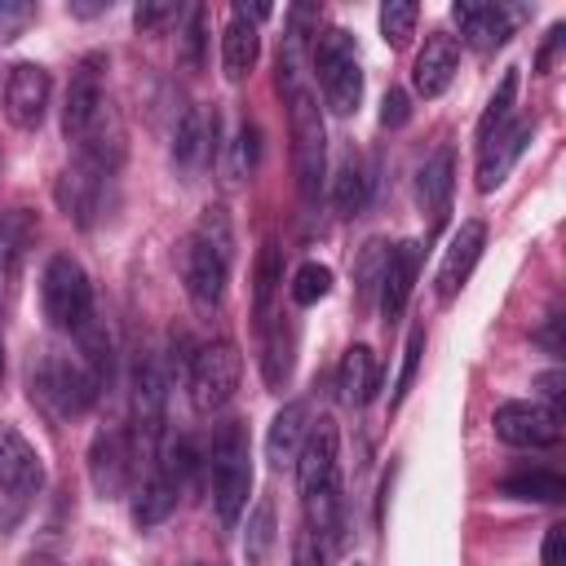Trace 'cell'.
<instances>
[{
    "instance_id": "836d02e7",
    "label": "cell",
    "mask_w": 566,
    "mask_h": 566,
    "mask_svg": "<svg viewBox=\"0 0 566 566\" xmlns=\"http://www.w3.org/2000/svg\"><path fill=\"white\" fill-rule=\"evenodd\" d=\"M203 49H208V13H203V4H190L181 13V31H177V62L186 71H203Z\"/></svg>"
},
{
    "instance_id": "44dd1931",
    "label": "cell",
    "mask_w": 566,
    "mask_h": 566,
    "mask_svg": "<svg viewBox=\"0 0 566 566\" xmlns=\"http://www.w3.org/2000/svg\"><path fill=\"white\" fill-rule=\"evenodd\" d=\"M261 57V31L248 13V4H230V18H226V31H221V75L230 84H239Z\"/></svg>"
},
{
    "instance_id": "5bb4252c",
    "label": "cell",
    "mask_w": 566,
    "mask_h": 566,
    "mask_svg": "<svg viewBox=\"0 0 566 566\" xmlns=\"http://www.w3.org/2000/svg\"><path fill=\"white\" fill-rule=\"evenodd\" d=\"M451 18H455V27H460L464 44H473L478 53H491V49H500V44L513 35V22L522 18V9L455 0V4H451Z\"/></svg>"
},
{
    "instance_id": "bcb514c9",
    "label": "cell",
    "mask_w": 566,
    "mask_h": 566,
    "mask_svg": "<svg viewBox=\"0 0 566 566\" xmlns=\"http://www.w3.org/2000/svg\"><path fill=\"white\" fill-rule=\"evenodd\" d=\"M562 44H566V22H553V27H548V35H544V49L535 53V71H539V75H548V71H553V62H557Z\"/></svg>"
},
{
    "instance_id": "d4e9b609",
    "label": "cell",
    "mask_w": 566,
    "mask_h": 566,
    "mask_svg": "<svg viewBox=\"0 0 566 566\" xmlns=\"http://www.w3.org/2000/svg\"><path fill=\"white\" fill-rule=\"evenodd\" d=\"M181 491H186V482L172 478L164 464H155L150 478H146L142 491H137V500H133V526H137V531H150V526L168 522L172 509H177V500H181Z\"/></svg>"
},
{
    "instance_id": "c3c4849f",
    "label": "cell",
    "mask_w": 566,
    "mask_h": 566,
    "mask_svg": "<svg viewBox=\"0 0 566 566\" xmlns=\"http://www.w3.org/2000/svg\"><path fill=\"white\" fill-rule=\"evenodd\" d=\"M557 327H562V314H548V327L544 332H535V340H544L553 354H562V340H557Z\"/></svg>"
},
{
    "instance_id": "ab89813d",
    "label": "cell",
    "mask_w": 566,
    "mask_h": 566,
    "mask_svg": "<svg viewBox=\"0 0 566 566\" xmlns=\"http://www.w3.org/2000/svg\"><path fill=\"white\" fill-rule=\"evenodd\" d=\"M31 22H35V4L31 0H0V44L18 40Z\"/></svg>"
},
{
    "instance_id": "ee69618b",
    "label": "cell",
    "mask_w": 566,
    "mask_h": 566,
    "mask_svg": "<svg viewBox=\"0 0 566 566\" xmlns=\"http://www.w3.org/2000/svg\"><path fill=\"white\" fill-rule=\"evenodd\" d=\"M18 252H22V239H9L0 230V310L9 301V283H13V270H18Z\"/></svg>"
},
{
    "instance_id": "52a82bcc",
    "label": "cell",
    "mask_w": 566,
    "mask_h": 566,
    "mask_svg": "<svg viewBox=\"0 0 566 566\" xmlns=\"http://www.w3.org/2000/svg\"><path fill=\"white\" fill-rule=\"evenodd\" d=\"M102 115H106V53H88V57H80V66L71 71V84H66V106H62L66 142L80 146Z\"/></svg>"
},
{
    "instance_id": "d590c367",
    "label": "cell",
    "mask_w": 566,
    "mask_h": 566,
    "mask_svg": "<svg viewBox=\"0 0 566 566\" xmlns=\"http://www.w3.org/2000/svg\"><path fill=\"white\" fill-rule=\"evenodd\" d=\"M416 22H420V4H411V0L380 4V35L389 49H407V40L416 35Z\"/></svg>"
},
{
    "instance_id": "4dcf8cb0",
    "label": "cell",
    "mask_w": 566,
    "mask_h": 566,
    "mask_svg": "<svg viewBox=\"0 0 566 566\" xmlns=\"http://www.w3.org/2000/svg\"><path fill=\"white\" fill-rule=\"evenodd\" d=\"M385 265H389V243H385V239H367L363 252H358V261H354V296H358L363 310L380 296Z\"/></svg>"
},
{
    "instance_id": "f907efd6",
    "label": "cell",
    "mask_w": 566,
    "mask_h": 566,
    "mask_svg": "<svg viewBox=\"0 0 566 566\" xmlns=\"http://www.w3.org/2000/svg\"><path fill=\"white\" fill-rule=\"evenodd\" d=\"M0 380H4V340H0Z\"/></svg>"
},
{
    "instance_id": "7bdbcfd3",
    "label": "cell",
    "mask_w": 566,
    "mask_h": 566,
    "mask_svg": "<svg viewBox=\"0 0 566 566\" xmlns=\"http://www.w3.org/2000/svg\"><path fill=\"white\" fill-rule=\"evenodd\" d=\"M292 566H327V548L318 544L314 526L296 531V544H292Z\"/></svg>"
},
{
    "instance_id": "8fae6325",
    "label": "cell",
    "mask_w": 566,
    "mask_h": 566,
    "mask_svg": "<svg viewBox=\"0 0 566 566\" xmlns=\"http://www.w3.org/2000/svg\"><path fill=\"white\" fill-rule=\"evenodd\" d=\"M111 172H115V168L102 164V159H93V155H75V159L62 168V177H57V208H62L80 230L93 226V217H97V208H102V186H106Z\"/></svg>"
},
{
    "instance_id": "9c48e42d",
    "label": "cell",
    "mask_w": 566,
    "mask_h": 566,
    "mask_svg": "<svg viewBox=\"0 0 566 566\" xmlns=\"http://www.w3.org/2000/svg\"><path fill=\"white\" fill-rule=\"evenodd\" d=\"M230 261H234V252H221V248L203 243L199 234L186 239V248H181V283H186V296L195 301V310H217L221 305V292H226V279H230Z\"/></svg>"
},
{
    "instance_id": "7402d4cb",
    "label": "cell",
    "mask_w": 566,
    "mask_h": 566,
    "mask_svg": "<svg viewBox=\"0 0 566 566\" xmlns=\"http://www.w3.org/2000/svg\"><path fill=\"white\" fill-rule=\"evenodd\" d=\"M164 402H168V376L155 354H142L133 371V416L150 442L164 433Z\"/></svg>"
},
{
    "instance_id": "30bf717a",
    "label": "cell",
    "mask_w": 566,
    "mask_h": 566,
    "mask_svg": "<svg viewBox=\"0 0 566 566\" xmlns=\"http://www.w3.org/2000/svg\"><path fill=\"white\" fill-rule=\"evenodd\" d=\"M491 429L504 447H535L539 451V447L562 442V416L539 407V402H517V398H509L491 411Z\"/></svg>"
},
{
    "instance_id": "83f0119b",
    "label": "cell",
    "mask_w": 566,
    "mask_h": 566,
    "mask_svg": "<svg viewBox=\"0 0 566 566\" xmlns=\"http://www.w3.org/2000/svg\"><path fill=\"white\" fill-rule=\"evenodd\" d=\"M367 199H371V177H367L363 159H354V155L340 159V168L332 177V208L340 217H358L367 208Z\"/></svg>"
},
{
    "instance_id": "ba28073f",
    "label": "cell",
    "mask_w": 566,
    "mask_h": 566,
    "mask_svg": "<svg viewBox=\"0 0 566 566\" xmlns=\"http://www.w3.org/2000/svg\"><path fill=\"white\" fill-rule=\"evenodd\" d=\"M49 97H53V80L40 62H13L9 66L0 102H4V115L13 128H22V133L40 128L49 115Z\"/></svg>"
},
{
    "instance_id": "9a60e30c",
    "label": "cell",
    "mask_w": 566,
    "mask_h": 566,
    "mask_svg": "<svg viewBox=\"0 0 566 566\" xmlns=\"http://www.w3.org/2000/svg\"><path fill=\"white\" fill-rule=\"evenodd\" d=\"M217 133H221V115H203V111H181L177 128H172V168L177 177H195L199 164H208L217 155Z\"/></svg>"
},
{
    "instance_id": "4316f807",
    "label": "cell",
    "mask_w": 566,
    "mask_h": 566,
    "mask_svg": "<svg viewBox=\"0 0 566 566\" xmlns=\"http://www.w3.org/2000/svg\"><path fill=\"white\" fill-rule=\"evenodd\" d=\"M296 340H301L296 318L279 314V327L265 336V358H261V371H265V385H270V389H283V385H287L292 363H296Z\"/></svg>"
},
{
    "instance_id": "ffe728a7",
    "label": "cell",
    "mask_w": 566,
    "mask_h": 566,
    "mask_svg": "<svg viewBox=\"0 0 566 566\" xmlns=\"http://www.w3.org/2000/svg\"><path fill=\"white\" fill-rule=\"evenodd\" d=\"M420 248L416 239H402L389 248V265H385V279H380V314L385 323H398L411 292H416V274H420Z\"/></svg>"
},
{
    "instance_id": "7dc6e473",
    "label": "cell",
    "mask_w": 566,
    "mask_h": 566,
    "mask_svg": "<svg viewBox=\"0 0 566 566\" xmlns=\"http://www.w3.org/2000/svg\"><path fill=\"white\" fill-rule=\"evenodd\" d=\"M544 566H566V522H553L544 531V548H539Z\"/></svg>"
},
{
    "instance_id": "74e56055",
    "label": "cell",
    "mask_w": 566,
    "mask_h": 566,
    "mask_svg": "<svg viewBox=\"0 0 566 566\" xmlns=\"http://www.w3.org/2000/svg\"><path fill=\"white\" fill-rule=\"evenodd\" d=\"M181 4H172V0H142L137 9H133V27L142 31V35H159V31H168L172 22H181Z\"/></svg>"
},
{
    "instance_id": "60d3db41",
    "label": "cell",
    "mask_w": 566,
    "mask_h": 566,
    "mask_svg": "<svg viewBox=\"0 0 566 566\" xmlns=\"http://www.w3.org/2000/svg\"><path fill=\"white\" fill-rule=\"evenodd\" d=\"M256 155H261V133H256V124H239V137H234V172L239 177H248L252 168H256Z\"/></svg>"
},
{
    "instance_id": "2e32d148",
    "label": "cell",
    "mask_w": 566,
    "mask_h": 566,
    "mask_svg": "<svg viewBox=\"0 0 566 566\" xmlns=\"http://www.w3.org/2000/svg\"><path fill=\"white\" fill-rule=\"evenodd\" d=\"M531 133H535L531 119H509L500 133H491V137L478 146V190H482V195H491V190L513 172V164H517V155L526 150Z\"/></svg>"
},
{
    "instance_id": "277c9868",
    "label": "cell",
    "mask_w": 566,
    "mask_h": 566,
    "mask_svg": "<svg viewBox=\"0 0 566 566\" xmlns=\"http://www.w3.org/2000/svg\"><path fill=\"white\" fill-rule=\"evenodd\" d=\"M314 75L323 88V102L332 115H354L363 102V66H358V44L345 27H327L323 35H314Z\"/></svg>"
},
{
    "instance_id": "603a6c76",
    "label": "cell",
    "mask_w": 566,
    "mask_h": 566,
    "mask_svg": "<svg viewBox=\"0 0 566 566\" xmlns=\"http://www.w3.org/2000/svg\"><path fill=\"white\" fill-rule=\"evenodd\" d=\"M451 190H455V155L451 146L433 150L416 177V195H420V208L429 212V226L442 230L447 226V212H451Z\"/></svg>"
},
{
    "instance_id": "6da1fadb",
    "label": "cell",
    "mask_w": 566,
    "mask_h": 566,
    "mask_svg": "<svg viewBox=\"0 0 566 566\" xmlns=\"http://www.w3.org/2000/svg\"><path fill=\"white\" fill-rule=\"evenodd\" d=\"M27 394L31 402L49 416V420H75L93 407L97 398V380L84 371L80 358H71L66 349H40L31 354V367H27Z\"/></svg>"
},
{
    "instance_id": "d6a6232c",
    "label": "cell",
    "mask_w": 566,
    "mask_h": 566,
    "mask_svg": "<svg viewBox=\"0 0 566 566\" xmlns=\"http://www.w3.org/2000/svg\"><path fill=\"white\" fill-rule=\"evenodd\" d=\"M75 340H80V363H84V371L97 380V389L106 385V376H111V332L97 323V314L75 332Z\"/></svg>"
},
{
    "instance_id": "7c38bea8",
    "label": "cell",
    "mask_w": 566,
    "mask_h": 566,
    "mask_svg": "<svg viewBox=\"0 0 566 566\" xmlns=\"http://www.w3.org/2000/svg\"><path fill=\"white\" fill-rule=\"evenodd\" d=\"M336 451H340L336 420H332V416L310 420V433H305L301 455H296V482H301V495H305V500L336 482Z\"/></svg>"
},
{
    "instance_id": "7a4b0ae2",
    "label": "cell",
    "mask_w": 566,
    "mask_h": 566,
    "mask_svg": "<svg viewBox=\"0 0 566 566\" xmlns=\"http://www.w3.org/2000/svg\"><path fill=\"white\" fill-rule=\"evenodd\" d=\"M208 464H212V509H217V522L230 531L248 509V491H252V447L239 420H226L212 433Z\"/></svg>"
},
{
    "instance_id": "ac0fdd59",
    "label": "cell",
    "mask_w": 566,
    "mask_h": 566,
    "mask_svg": "<svg viewBox=\"0 0 566 566\" xmlns=\"http://www.w3.org/2000/svg\"><path fill=\"white\" fill-rule=\"evenodd\" d=\"M44 482V464H40V451L9 424L0 420V486L13 495V500H27L35 495Z\"/></svg>"
},
{
    "instance_id": "e575fe53",
    "label": "cell",
    "mask_w": 566,
    "mask_h": 566,
    "mask_svg": "<svg viewBox=\"0 0 566 566\" xmlns=\"http://www.w3.org/2000/svg\"><path fill=\"white\" fill-rule=\"evenodd\" d=\"M513 102H517V66H509V71L500 75V84H495V93H491V102H486V111H482V119H478V146L513 119Z\"/></svg>"
},
{
    "instance_id": "f546056e",
    "label": "cell",
    "mask_w": 566,
    "mask_h": 566,
    "mask_svg": "<svg viewBox=\"0 0 566 566\" xmlns=\"http://www.w3.org/2000/svg\"><path fill=\"white\" fill-rule=\"evenodd\" d=\"M279 283H283V248L279 243H261L256 265H252V314H256V323L270 318V301H274Z\"/></svg>"
},
{
    "instance_id": "484cf974",
    "label": "cell",
    "mask_w": 566,
    "mask_h": 566,
    "mask_svg": "<svg viewBox=\"0 0 566 566\" xmlns=\"http://www.w3.org/2000/svg\"><path fill=\"white\" fill-rule=\"evenodd\" d=\"M336 389H340V402L345 407L371 402V394H376V354L367 345H349L345 349L340 371H336Z\"/></svg>"
},
{
    "instance_id": "681fc988",
    "label": "cell",
    "mask_w": 566,
    "mask_h": 566,
    "mask_svg": "<svg viewBox=\"0 0 566 566\" xmlns=\"http://www.w3.org/2000/svg\"><path fill=\"white\" fill-rule=\"evenodd\" d=\"M66 9H71V18H97V13L111 9V0H97V4H80V0H71Z\"/></svg>"
},
{
    "instance_id": "8d00e7d4",
    "label": "cell",
    "mask_w": 566,
    "mask_h": 566,
    "mask_svg": "<svg viewBox=\"0 0 566 566\" xmlns=\"http://www.w3.org/2000/svg\"><path fill=\"white\" fill-rule=\"evenodd\" d=\"M292 305H314V301H323L327 292H332V270L327 265H318V261H305L296 274H292Z\"/></svg>"
},
{
    "instance_id": "4fadbf2b",
    "label": "cell",
    "mask_w": 566,
    "mask_h": 566,
    "mask_svg": "<svg viewBox=\"0 0 566 566\" xmlns=\"http://www.w3.org/2000/svg\"><path fill=\"white\" fill-rule=\"evenodd\" d=\"M133 478V447H128V433L124 429H102L93 442H88V482L102 500H115L124 495Z\"/></svg>"
},
{
    "instance_id": "cb8c5ba5",
    "label": "cell",
    "mask_w": 566,
    "mask_h": 566,
    "mask_svg": "<svg viewBox=\"0 0 566 566\" xmlns=\"http://www.w3.org/2000/svg\"><path fill=\"white\" fill-rule=\"evenodd\" d=\"M305 433H310V407L305 402H283L274 411V420H270V433H265V460H270V469L296 464Z\"/></svg>"
},
{
    "instance_id": "f1b7e54d",
    "label": "cell",
    "mask_w": 566,
    "mask_h": 566,
    "mask_svg": "<svg viewBox=\"0 0 566 566\" xmlns=\"http://www.w3.org/2000/svg\"><path fill=\"white\" fill-rule=\"evenodd\" d=\"M500 495H509V500H535V504H557V500H566V482L553 469H522V473H509L500 482Z\"/></svg>"
},
{
    "instance_id": "3957f363",
    "label": "cell",
    "mask_w": 566,
    "mask_h": 566,
    "mask_svg": "<svg viewBox=\"0 0 566 566\" xmlns=\"http://www.w3.org/2000/svg\"><path fill=\"white\" fill-rule=\"evenodd\" d=\"M287 128H292V172H296L301 203H318V190L327 177V128L305 84L287 93Z\"/></svg>"
},
{
    "instance_id": "1f68e13d",
    "label": "cell",
    "mask_w": 566,
    "mask_h": 566,
    "mask_svg": "<svg viewBox=\"0 0 566 566\" xmlns=\"http://www.w3.org/2000/svg\"><path fill=\"white\" fill-rule=\"evenodd\" d=\"M274 500H256V509L248 513V531H243V562L248 566H265L270 548H274Z\"/></svg>"
},
{
    "instance_id": "e0dca14e",
    "label": "cell",
    "mask_w": 566,
    "mask_h": 566,
    "mask_svg": "<svg viewBox=\"0 0 566 566\" xmlns=\"http://www.w3.org/2000/svg\"><path fill=\"white\" fill-rule=\"evenodd\" d=\"M482 243H486V226L482 221H460V230L451 234L447 252H442V265L433 274V292L438 301H455V292L469 283L478 256H482Z\"/></svg>"
},
{
    "instance_id": "d6986e66",
    "label": "cell",
    "mask_w": 566,
    "mask_h": 566,
    "mask_svg": "<svg viewBox=\"0 0 566 566\" xmlns=\"http://www.w3.org/2000/svg\"><path fill=\"white\" fill-rule=\"evenodd\" d=\"M455 62H460V40L447 35V31H429L424 35V49L416 53V66H411V84L424 102L442 97L451 75H455Z\"/></svg>"
},
{
    "instance_id": "8992f818",
    "label": "cell",
    "mask_w": 566,
    "mask_h": 566,
    "mask_svg": "<svg viewBox=\"0 0 566 566\" xmlns=\"http://www.w3.org/2000/svg\"><path fill=\"white\" fill-rule=\"evenodd\" d=\"M239 376H243V358H239V345L234 340H212L195 354L186 380H190V407L199 416H212L221 411L234 389H239Z\"/></svg>"
},
{
    "instance_id": "5b68a950",
    "label": "cell",
    "mask_w": 566,
    "mask_h": 566,
    "mask_svg": "<svg viewBox=\"0 0 566 566\" xmlns=\"http://www.w3.org/2000/svg\"><path fill=\"white\" fill-rule=\"evenodd\" d=\"M40 305H44L49 327H57V332H80L93 318V287L75 256H66V252L49 256V265L40 274Z\"/></svg>"
},
{
    "instance_id": "f6af8a7d",
    "label": "cell",
    "mask_w": 566,
    "mask_h": 566,
    "mask_svg": "<svg viewBox=\"0 0 566 566\" xmlns=\"http://www.w3.org/2000/svg\"><path fill=\"white\" fill-rule=\"evenodd\" d=\"M535 389H539V398H544L539 407H548V411H557V416H562V394H566V376H562L557 367H553V371H539V376H535Z\"/></svg>"
},
{
    "instance_id": "f35d334b",
    "label": "cell",
    "mask_w": 566,
    "mask_h": 566,
    "mask_svg": "<svg viewBox=\"0 0 566 566\" xmlns=\"http://www.w3.org/2000/svg\"><path fill=\"white\" fill-rule=\"evenodd\" d=\"M420 354H424V327H411L407 345H402V367H398V380H394V394H389V407H402L411 380H416V367H420Z\"/></svg>"
},
{
    "instance_id": "b9f144b4",
    "label": "cell",
    "mask_w": 566,
    "mask_h": 566,
    "mask_svg": "<svg viewBox=\"0 0 566 566\" xmlns=\"http://www.w3.org/2000/svg\"><path fill=\"white\" fill-rule=\"evenodd\" d=\"M411 119V97H407V88H385V97H380V124L385 128H402Z\"/></svg>"
}]
</instances>
